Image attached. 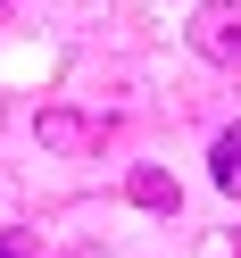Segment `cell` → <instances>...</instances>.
Wrapping results in <instances>:
<instances>
[{
	"mask_svg": "<svg viewBox=\"0 0 241 258\" xmlns=\"http://www.w3.org/2000/svg\"><path fill=\"white\" fill-rule=\"evenodd\" d=\"M191 50H200L208 67L241 75V0H208V9H191Z\"/></svg>",
	"mask_w": 241,
	"mask_h": 258,
	"instance_id": "6da1fadb",
	"label": "cell"
},
{
	"mask_svg": "<svg viewBox=\"0 0 241 258\" xmlns=\"http://www.w3.org/2000/svg\"><path fill=\"white\" fill-rule=\"evenodd\" d=\"M208 167H216V191H233V200H241V125H224V134H216V158H208Z\"/></svg>",
	"mask_w": 241,
	"mask_h": 258,
	"instance_id": "7a4b0ae2",
	"label": "cell"
},
{
	"mask_svg": "<svg viewBox=\"0 0 241 258\" xmlns=\"http://www.w3.org/2000/svg\"><path fill=\"white\" fill-rule=\"evenodd\" d=\"M0 258H25V250H17V241H0Z\"/></svg>",
	"mask_w": 241,
	"mask_h": 258,
	"instance_id": "3957f363",
	"label": "cell"
}]
</instances>
